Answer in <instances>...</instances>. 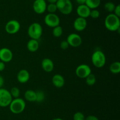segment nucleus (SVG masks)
I'll return each instance as SVG.
<instances>
[{
    "label": "nucleus",
    "instance_id": "2f4dec72",
    "mask_svg": "<svg viewBox=\"0 0 120 120\" xmlns=\"http://www.w3.org/2000/svg\"><path fill=\"white\" fill-rule=\"evenodd\" d=\"M99 120V119L95 115H88L87 117H85V120Z\"/></svg>",
    "mask_w": 120,
    "mask_h": 120
},
{
    "label": "nucleus",
    "instance_id": "c756f323",
    "mask_svg": "<svg viewBox=\"0 0 120 120\" xmlns=\"http://www.w3.org/2000/svg\"><path fill=\"white\" fill-rule=\"evenodd\" d=\"M60 48H62V49L65 50V49H67L68 48H69V45L66 40H63V41H62V42H60Z\"/></svg>",
    "mask_w": 120,
    "mask_h": 120
},
{
    "label": "nucleus",
    "instance_id": "423d86ee",
    "mask_svg": "<svg viewBox=\"0 0 120 120\" xmlns=\"http://www.w3.org/2000/svg\"><path fill=\"white\" fill-rule=\"evenodd\" d=\"M12 99L9 91L5 88H0V107H7L9 106Z\"/></svg>",
    "mask_w": 120,
    "mask_h": 120
},
{
    "label": "nucleus",
    "instance_id": "aec40b11",
    "mask_svg": "<svg viewBox=\"0 0 120 120\" xmlns=\"http://www.w3.org/2000/svg\"><path fill=\"white\" fill-rule=\"evenodd\" d=\"M101 4V0H86L85 4L90 9H97Z\"/></svg>",
    "mask_w": 120,
    "mask_h": 120
},
{
    "label": "nucleus",
    "instance_id": "393cba45",
    "mask_svg": "<svg viewBox=\"0 0 120 120\" xmlns=\"http://www.w3.org/2000/svg\"><path fill=\"white\" fill-rule=\"evenodd\" d=\"M104 9L109 12H112L116 8V5L112 2H107L104 4Z\"/></svg>",
    "mask_w": 120,
    "mask_h": 120
},
{
    "label": "nucleus",
    "instance_id": "a878e982",
    "mask_svg": "<svg viewBox=\"0 0 120 120\" xmlns=\"http://www.w3.org/2000/svg\"><path fill=\"white\" fill-rule=\"evenodd\" d=\"M9 92H10V94L11 95L12 97L14 98H16L19 97L21 92H20V89L18 87H12L11 89V90L9 91Z\"/></svg>",
    "mask_w": 120,
    "mask_h": 120
},
{
    "label": "nucleus",
    "instance_id": "a211bd4d",
    "mask_svg": "<svg viewBox=\"0 0 120 120\" xmlns=\"http://www.w3.org/2000/svg\"><path fill=\"white\" fill-rule=\"evenodd\" d=\"M26 47L29 52H35L38 50L39 48V43L37 40L30 39L27 42Z\"/></svg>",
    "mask_w": 120,
    "mask_h": 120
},
{
    "label": "nucleus",
    "instance_id": "473e14b6",
    "mask_svg": "<svg viewBox=\"0 0 120 120\" xmlns=\"http://www.w3.org/2000/svg\"><path fill=\"white\" fill-rule=\"evenodd\" d=\"M5 68V62H2V61H0V72L3 71Z\"/></svg>",
    "mask_w": 120,
    "mask_h": 120
},
{
    "label": "nucleus",
    "instance_id": "20e7f679",
    "mask_svg": "<svg viewBox=\"0 0 120 120\" xmlns=\"http://www.w3.org/2000/svg\"><path fill=\"white\" fill-rule=\"evenodd\" d=\"M43 28L38 22H33L28 27V34L30 39L38 40L42 36Z\"/></svg>",
    "mask_w": 120,
    "mask_h": 120
},
{
    "label": "nucleus",
    "instance_id": "c85d7f7f",
    "mask_svg": "<svg viewBox=\"0 0 120 120\" xmlns=\"http://www.w3.org/2000/svg\"><path fill=\"white\" fill-rule=\"evenodd\" d=\"M100 15V13L99 11L97 10V9H91L90 13V16L93 19H97L99 18Z\"/></svg>",
    "mask_w": 120,
    "mask_h": 120
},
{
    "label": "nucleus",
    "instance_id": "412c9836",
    "mask_svg": "<svg viewBox=\"0 0 120 120\" xmlns=\"http://www.w3.org/2000/svg\"><path fill=\"white\" fill-rule=\"evenodd\" d=\"M110 71L114 74H117L120 72V62L116 61L111 64L109 67Z\"/></svg>",
    "mask_w": 120,
    "mask_h": 120
},
{
    "label": "nucleus",
    "instance_id": "6e6552de",
    "mask_svg": "<svg viewBox=\"0 0 120 120\" xmlns=\"http://www.w3.org/2000/svg\"><path fill=\"white\" fill-rule=\"evenodd\" d=\"M44 22L45 24L49 27L54 28L56 26L59 25L60 20L58 15L56 14L49 13L45 16Z\"/></svg>",
    "mask_w": 120,
    "mask_h": 120
},
{
    "label": "nucleus",
    "instance_id": "9b49d317",
    "mask_svg": "<svg viewBox=\"0 0 120 120\" xmlns=\"http://www.w3.org/2000/svg\"><path fill=\"white\" fill-rule=\"evenodd\" d=\"M47 4L45 0H35L33 3V9L38 14H42L46 11Z\"/></svg>",
    "mask_w": 120,
    "mask_h": 120
},
{
    "label": "nucleus",
    "instance_id": "2eb2a0df",
    "mask_svg": "<svg viewBox=\"0 0 120 120\" xmlns=\"http://www.w3.org/2000/svg\"><path fill=\"white\" fill-rule=\"evenodd\" d=\"M41 66L44 71L46 72H50L54 69V63L52 60L48 58H44L41 62Z\"/></svg>",
    "mask_w": 120,
    "mask_h": 120
},
{
    "label": "nucleus",
    "instance_id": "6ab92c4d",
    "mask_svg": "<svg viewBox=\"0 0 120 120\" xmlns=\"http://www.w3.org/2000/svg\"><path fill=\"white\" fill-rule=\"evenodd\" d=\"M24 98L29 102L36 101V92L32 89H28L24 93Z\"/></svg>",
    "mask_w": 120,
    "mask_h": 120
},
{
    "label": "nucleus",
    "instance_id": "f257e3e1",
    "mask_svg": "<svg viewBox=\"0 0 120 120\" xmlns=\"http://www.w3.org/2000/svg\"><path fill=\"white\" fill-rule=\"evenodd\" d=\"M105 27L110 31H119L120 29V17L113 13H110L104 20Z\"/></svg>",
    "mask_w": 120,
    "mask_h": 120
},
{
    "label": "nucleus",
    "instance_id": "4be33fe9",
    "mask_svg": "<svg viewBox=\"0 0 120 120\" xmlns=\"http://www.w3.org/2000/svg\"><path fill=\"white\" fill-rule=\"evenodd\" d=\"M86 80V83L87 84V85L89 86H92L96 84V75L94 74H91L90 75H88L86 78H85Z\"/></svg>",
    "mask_w": 120,
    "mask_h": 120
},
{
    "label": "nucleus",
    "instance_id": "c9c22d12",
    "mask_svg": "<svg viewBox=\"0 0 120 120\" xmlns=\"http://www.w3.org/2000/svg\"><path fill=\"white\" fill-rule=\"evenodd\" d=\"M47 1L49 2V3H53L56 4V2H57V0H47Z\"/></svg>",
    "mask_w": 120,
    "mask_h": 120
},
{
    "label": "nucleus",
    "instance_id": "5701e85b",
    "mask_svg": "<svg viewBox=\"0 0 120 120\" xmlns=\"http://www.w3.org/2000/svg\"><path fill=\"white\" fill-rule=\"evenodd\" d=\"M63 29L62 28V27L61 26L58 25L56 26V27L53 28V31H52V34L56 38H59L60 36H61L63 34Z\"/></svg>",
    "mask_w": 120,
    "mask_h": 120
},
{
    "label": "nucleus",
    "instance_id": "39448f33",
    "mask_svg": "<svg viewBox=\"0 0 120 120\" xmlns=\"http://www.w3.org/2000/svg\"><path fill=\"white\" fill-rule=\"evenodd\" d=\"M56 4L57 10L63 15H69L72 12L73 6L70 0H57Z\"/></svg>",
    "mask_w": 120,
    "mask_h": 120
},
{
    "label": "nucleus",
    "instance_id": "b1692460",
    "mask_svg": "<svg viewBox=\"0 0 120 120\" xmlns=\"http://www.w3.org/2000/svg\"><path fill=\"white\" fill-rule=\"evenodd\" d=\"M36 92V102H42L44 101L45 98V95L43 91L38 90Z\"/></svg>",
    "mask_w": 120,
    "mask_h": 120
},
{
    "label": "nucleus",
    "instance_id": "0eeeda50",
    "mask_svg": "<svg viewBox=\"0 0 120 120\" xmlns=\"http://www.w3.org/2000/svg\"><path fill=\"white\" fill-rule=\"evenodd\" d=\"M21 28V24L17 20H12L8 21L5 26V31L8 34H15L19 32Z\"/></svg>",
    "mask_w": 120,
    "mask_h": 120
},
{
    "label": "nucleus",
    "instance_id": "f3484780",
    "mask_svg": "<svg viewBox=\"0 0 120 120\" xmlns=\"http://www.w3.org/2000/svg\"><path fill=\"white\" fill-rule=\"evenodd\" d=\"M52 82L53 85L56 88H62L64 86L65 83V80L64 77L62 75L59 74H56L53 76L52 79Z\"/></svg>",
    "mask_w": 120,
    "mask_h": 120
},
{
    "label": "nucleus",
    "instance_id": "7ed1b4c3",
    "mask_svg": "<svg viewBox=\"0 0 120 120\" xmlns=\"http://www.w3.org/2000/svg\"><path fill=\"white\" fill-rule=\"evenodd\" d=\"M91 62L96 68H102L106 63V56L101 50L95 51L91 55Z\"/></svg>",
    "mask_w": 120,
    "mask_h": 120
},
{
    "label": "nucleus",
    "instance_id": "f03ea898",
    "mask_svg": "<svg viewBox=\"0 0 120 120\" xmlns=\"http://www.w3.org/2000/svg\"><path fill=\"white\" fill-rule=\"evenodd\" d=\"M9 109L13 114H19L25 110L26 107V102L23 99L16 98L12 99L9 105Z\"/></svg>",
    "mask_w": 120,
    "mask_h": 120
},
{
    "label": "nucleus",
    "instance_id": "dca6fc26",
    "mask_svg": "<svg viewBox=\"0 0 120 120\" xmlns=\"http://www.w3.org/2000/svg\"><path fill=\"white\" fill-rule=\"evenodd\" d=\"M17 80L21 84L26 83L30 78V74L26 69H21L17 74Z\"/></svg>",
    "mask_w": 120,
    "mask_h": 120
},
{
    "label": "nucleus",
    "instance_id": "f704fd0d",
    "mask_svg": "<svg viewBox=\"0 0 120 120\" xmlns=\"http://www.w3.org/2000/svg\"><path fill=\"white\" fill-rule=\"evenodd\" d=\"M86 0H76V2L79 5H83V4H86Z\"/></svg>",
    "mask_w": 120,
    "mask_h": 120
},
{
    "label": "nucleus",
    "instance_id": "bb28decb",
    "mask_svg": "<svg viewBox=\"0 0 120 120\" xmlns=\"http://www.w3.org/2000/svg\"><path fill=\"white\" fill-rule=\"evenodd\" d=\"M46 10L49 12V13H53L56 12V11L57 10V6L56 4L53 3H49V4L47 5Z\"/></svg>",
    "mask_w": 120,
    "mask_h": 120
},
{
    "label": "nucleus",
    "instance_id": "7c9ffc66",
    "mask_svg": "<svg viewBox=\"0 0 120 120\" xmlns=\"http://www.w3.org/2000/svg\"><path fill=\"white\" fill-rule=\"evenodd\" d=\"M113 14H114L115 15H117L118 17L120 16V5L119 4L116 6V8H115Z\"/></svg>",
    "mask_w": 120,
    "mask_h": 120
},
{
    "label": "nucleus",
    "instance_id": "f8f14e48",
    "mask_svg": "<svg viewBox=\"0 0 120 120\" xmlns=\"http://www.w3.org/2000/svg\"><path fill=\"white\" fill-rule=\"evenodd\" d=\"M13 58V53L8 48H2L0 49V60L4 62H9Z\"/></svg>",
    "mask_w": 120,
    "mask_h": 120
},
{
    "label": "nucleus",
    "instance_id": "e433bc0d",
    "mask_svg": "<svg viewBox=\"0 0 120 120\" xmlns=\"http://www.w3.org/2000/svg\"><path fill=\"white\" fill-rule=\"evenodd\" d=\"M52 120H64L63 119L60 118H53Z\"/></svg>",
    "mask_w": 120,
    "mask_h": 120
},
{
    "label": "nucleus",
    "instance_id": "cd10ccee",
    "mask_svg": "<svg viewBox=\"0 0 120 120\" xmlns=\"http://www.w3.org/2000/svg\"><path fill=\"white\" fill-rule=\"evenodd\" d=\"M73 118V120H84L85 116L82 112H76L74 114Z\"/></svg>",
    "mask_w": 120,
    "mask_h": 120
},
{
    "label": "nucleus",
    "instance_id": "1a4fd4ad",
    "mask_svg": "<svg viewBox=\"0 0 120 120\" xmlns=\"http://www.w3.org/2000/svg\"><path fill=\"white\" fill-rule=\"evenodd\" d=\"M75 73L80 78H86L91 73V69L88 65L83 64L77 66L75 71Z\"/></svg>",
    "mask_w": 120,
    "mask_h": 120
},
{
    "label": "nucleus",
    "instance_id": "72a5a7b5",
    "mask_svg": "<svg viewBox=\"0 0 120 120\" xmlns=\"http://www.w3.org/2000/svg\"><path fill=\"white\" fill-rule=\"evenodd\" d=\"M4 84V79L2 75H0V88H2Z\"/></svg>",
    "mask_w": 120,
    "mask_h": 120
},
{
    "label": "nucleus",
    "instance_id": "ddd939ff",
    "mask_svg": "<svg viewBox=\"0 0 120 120\" xmlns=\"http://www.w3.org/2000/svg\"><path fill=\"white\" fill-rule=\"evenodd\" d=\"M87 22L86 18L82 17H77L75 19L73 22V27L77 31H83L86 28Z\"/></svg>",
    "mask_w": 120,
    "mask_h": 120
},
{
    "label": "nucleus",
    "instance_id": "9d476101",
    "mask_svg": "<svg viewBox=\"0 0 120 120\" xmlns=\"http://www.w3.org/2000/svg\"><path fill=\"white\" fill-rule=\"evenodd\" d=\"M69 46L77 48L80 47L82 44V38L79 34L76 33H71L69 34L66 39Z\"/></svg>",
    "mask_w": 120,
    "mask_h": 120
},
{
    "label": "nucleus",
    "instance_id": "4468645a",
    "mask_svg": "<svg viewBox=\"0 0 120 120\" xmlns=\"http://www.w3.org/2000/svg\"><path fill=\"white\" fill-rule=\"evenodd\" d=\"M90 11L91 9L86 4L79 5L76 9V12L79 17L86 19L90 16Z\"/></svg>",
    "mask_w": 120,
    "mask_h": 120
}]
</instances>
